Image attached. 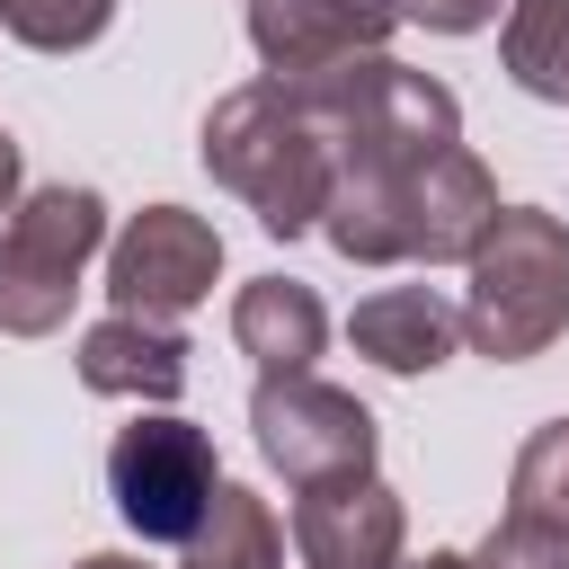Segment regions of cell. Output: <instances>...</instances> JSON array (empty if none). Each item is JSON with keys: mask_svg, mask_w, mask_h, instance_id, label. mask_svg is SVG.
<instances>
[{"mask_svg": "<svg viewBox=\"0 0 569 569\" xmlns=\"http://www.w3.org/2000/svg\"><path fill=\"white\" fill-rule=\"evenodd\" d=\"M80 382L98 400H151V409H169L187 391V338L169 320L107 311V320L80 329Z\"/></svg>", "mask_w": 569, "mask_h": 569, "instance_id": "obj_11", "label": "cell"}, {"mask_svg": "<svg viewBox=\"0 0 569 569\" xmlns=\"http://www.w3.org/2000/svg\"><path fill=\"white\" fill-rule=\"evenodd\" d=\"M498 53H507V80H516L525 98L569 107V0H507Z\"/></svg>", "mask_w": 569, "mask_h": 569, "instance_id": "obj_15", "label": "cell"}, {"mask_svg": "<svg viewBox=\"0 0 569 569\" xmlns=\"http://www.w3.org/2000/svg\"><path fill=\"white\" fill-rule=\"evenodd\" d=\"M249 427H258V453L284 471V489L373 480V409L320 373H258Z\"/></svg>", "mask_w": 569, "mask_h": 569, "instance_id": "obj_6", "label": "cell"}, {"mask_svg": "<svg viewBox=\"0 0 569 569\" xmlns=\"http://www.w3.org/2000/svg\"><path fill=\"white\" fill-rule=\"evenodd\" d=\"M204 169L258 213L267 240H302L329 213V133L311 124L293 80H240L204 116Z\"/></svg>", "mask_w": 569, "mask_h": 569, "instance_id": "obj_2", "label": "cell"}, {"mask_svg": "<svg viewBox=\"0 0 569 569\" xmlns=\"http://www.w3.org/2000/svg\"><path fill=\"white\" fill-rule=\"evenodd\" d=\"M471 569H569V533L533 525V516H498L489 542L471 551Z\"/></svg>", "mask_w": 569, "mask_h": 569, "instance_id": "obj_18", "label": "cell"}, {"mask_svg": "<svg viewBox=\"0 0 569 569\" xmlns=\"http://www.w3.org/2000/svg\"><path fill=\"white\" fill-rule=\"evenodd\" d=\"M18 178H27V160H18V142L0 133V213H18Z\"/></svg>", "mask_w": 569, "mask_h": 569, "instance_id": "obj_20", "label": "cell"}, {"mask_svg": "<svg viewBox=\"0 0 569 569\" xmlns=\"http://www.w3.org/2000/svg\"><path fill=\"white\" fill-rule=\"evenodd\" d=\"M507 0H400V27H436V36H471L489 27Z\"/></svg>", "mask_w": 569, "mask_h": 569, "instance_id": "obj_19", "label": "cell"}, {"mask_svg": "<svg viewBox=\"0 0 569 569\" xmlns=\"http://www.w3.org/2000/svg\"><path fill=\"white\" fill-rule=\"evenodd\" d=\"M347 338H356V356H373L382 373H436V365L453 356V338H462V311H453L445 293H427V284H382V293L356 302Z\"/></svg>", "mask_w": 569, "mask_h": 569, "instance_id": "obj_12", "label": "cell"}, {"mask_svg": "<svg viewBox=\"0 0 569 569\" xmlns=\"http://www.w3.org/2000/svg\"><path fill=\"white\" fill-rule=\"evenodd\" d=\"M107 498H116V516H124L142 542H178V551H187L196 525H204L213 498H222L213 436L187 427V418H169V409L116 427V445H107Z\"/></svg>", "mask_w": 569, "mask_h": 569, "instance_id": "obj_5", "label": "cell"}, {"mask_svg": "<svg viewBox=\"0 0 569 569\" xmlns=\"http://www.w3.org/2000/svg\"><path fill=\"white\" fill-rule=\"evenodd\" d=\"M107 240V204L98 187H36L18 196V213L0 222V329L9 338H53L71 320L80 267Z\"/></svg>", "mask_w": 569, "mask_h": 569, "instance_id": "obj_4", "label": "cell"}, {"mask_svg": "<svg viewBox=\"0 0 569 569\" xmlns=\"http://www.w3.org/2000/svg\"><path fill=\"white\" fill-rule=\"evenodd\" d=\"M187 569H293V551H284V525H276V507H267L258 489L222 480L213 516H204V525H196V542H187Z\"/></svg>", "mask_w": 569, "mask_h": 569, "instance_id": "obj_14", "label": "cell"}, {"mask_svg": "<svg viewBox=\"0 0 569 569\" xmlns=\"http://www.w3.org/2000/svg\"><path fill=\"white\" fill-rule=\"evenodd\" d=\"M400 27V0H249V44L267 80H320L338 62L382 53Z\"/></svg>", "mask_w": 569, "mask_h": 569, "instance_id": "obj_8", "label": "cell"}, {"mask_svg": "<svg viewBox=\"0 0 569 569\" xmlns=\"http://www.w3.org/2000/svg\"><path fill=\"white\" fill-rule=\"evenodd\" d=\"M293 89H302L311 124L329 133V213H320L329 249L356 267H400L409 258V187L436 151L462 142L453 89L391 62V53L338 62Z\"/></svg>", "mask_w": 569, "mask_h": 569, "instance_id": "obj_1", "label": "cell"}, {"mask_svg": "<svg viewBox=\"0 0 569 569\" xmlns=\"http://www.w3.org/2000/svg\"><path fill=\"white\" fill-rule=\"evenodd\" d=\"M569 329V222L542 204H507L489 240L471 249L462 284V338L489 365H525Z\"/></svg>", "mask_w": 569, "mask_h": 569, "instance_id": "obj_3", "label": "cell"}, {"mask_svg": "<svg viewBox=\"0 0 569 569\" xmlns=\"http://www.w3.org/2000/svg\"><path fill=\"white\" fill-rule=\"evenodd\" d=\"M231 338H240V356L258 373H311L320 347H329V311L293 276H249L240 302H231Z\"/></svg>", "mask_w": 569, "mask_h": 569, "instance_id": "obj_13", "label": "cell"}, {"mask_svg": "<svg viewBox=\"0 0 569 569\" xmlns=\"http://www.w3.org/2000/svg\"><path fill=\"white\" fill-rule=\"evenodd\" d=\"M80 569H142V560H133V551H89Z\"/></svg>", "mask_w": 569, "mask_h": 569, "instance_id": "obj_21", "label": "cell"}, {"mask_svg": "<svg viewBox=\"0 0 569 569\" xmlns=\"http://www.w3.org/2000/svg\"><path fill=\"white\" fill-rule=\"evenodd\" d=\"M418 569H471V551H427Z\"/></svg>", "mask_w": 569, "mask_h": 569, "instance_id": "obj_22", "label": "cell"}, {"mask_svg": "<svg viewBox=\"0 0 569 569\" xmlns=\"http://www.w3.org/2000/svg\"><path fill=\"white\" fill-rule=\"evenodd\" d=\"M222 276V231L187 204H142L116 240H107V302L133 320H169L196 311Z\"/></svg>", "mask_w": 569, "mask_h": 569, "instance_id": "obj_7", "label": "cell"}, {"mask_svg": "<svg viewBox=\"0 0 569 569\" xmlns=\"http://www.w3.org/2000/svg\"><path fill=\"white\" fill-rule=\"evenodd\" d=\"M293 569H400L409 516L382 480H338V489H293L284 507Z\"/></svg>", "mask_w": 569, "mask_h": 569, "instance_id": "obj_9", "label": "cell"}, {"mask_svg": "<svg viewBox=\"0 0 569 569\" xmlns=\"http://www.w3.org/2000/svg\"><path fill=\"white\" fill-rule=\"evenodd\" d=\"M507 516H533V525H560V533H569V418H551V427H533V436L516 445Z\"/></svg>", "mask_w": 569, "mask_h": 569, "instance_id": "obj_16", "label": "cell"}, {"mask_svg": "<svg viewBox=\"0 0 569 569\" xmlns=\"http://www.w3.org/2000/svg\"><path fill=\"white\" fill-rule=\"evenodd\" d=\"M107 18H116V0H0V27L36 53H80L107 36Z\"/></svg>", "mask_w": 569, "mask_h": 569, "instance_id": "obj_17", "label": "cell"}, {"mask_svg": "<svg viewBox=\"0 0 569 569\" xmlns=\"http://www.w3.org/2000/svg\"><path fill=\"white\" fill-rule=\"evenodd\" d=\"M498 213H507V204H498V178L453 142V151H436V160L418 169V187H409V258H418V267H471V249L489 240Z\"/></svg>", "mask_w": 569, "mask_h": 569, "instance_id": "obj_10", "label": "cell"}]
</instances>
